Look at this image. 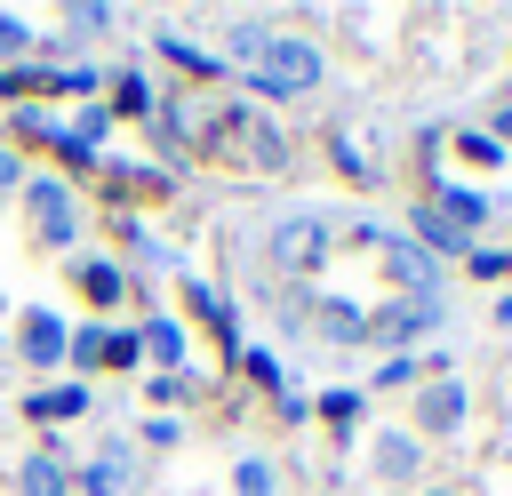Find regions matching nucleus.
<instances>
[{
  "mask_svg": "<svg viewBox=\"0 0 512 496\" xmlns=\"http://www.w3.org/2000/svg\"><path fill=\"white\" fill-rule=\"evenodd\" d=\"M368 408H376V400H368L360 384H328V392H312V424H328L336 448H352V432L368 424Z\"/></svg>",
  "mask_w": 512,
  "mask_h": 496,
  "instance_id": "nucleus-16",
  "label": "nucleus"
},
{
  "mask_svg": "<svg viewBox=\"0 0 512 496\" xmlns=\"http://www.w3.org/2000/svg\"><path fill=\"white\" fill-rule=\"evenodd\" d=\"M64 128H72V136H80V144H88V152H104V144H112V128H120V120H112V112H104V96H88V104H80V112H72V120H64Z\"/></svg>",
  "mask_w": 512,
  "mask_h": 496,
  "instance_id": "nucleus-31",
  "label": "nucleus"
},
{
  "mask_svg": "<svg viewBox=\"0 0 512 496\" xmlns=\"http://www.w3.org/2000/svg\"><path fill=\"white\" fill-rule=\"evenodd\" d=\"M272 416H280L288 432H296V424H312V392H296V384H280V392H272Z\"/></svg>",
  "mask_w": 512,
  "mask_h": 496,
  "instance_id": "nucleus-38",
  "label": "nucleus"
},
{
  "mask_svg": "<svg viewBox=\"0 0 512 496\" xmlns=\"http://www.w3.org/2000/svg\"><path fill=\"white\" fill-rule=\"evenodd\" d=\"M32 48H40L32 24H24V16H0V72H8V64H32Z\"/></svg>",
  "mask_w": 512,
  "mask_h": 496,
  "instance_id": "nucleus-35",
  "label": "nucleus"
},
{
  "mask_svg": "<svg viewBox=\"0 0 512 496\" xmlns=\"http://www.w3.org/2000/svg\"><path fill=\"white\" fill-rule=\"evenodd\" d=\"M112 24H120L112 0H72V8H64V32H72V40H104Z\"/></svg>",
  "mask_w": 512,
  "mask_h": 496,
  "instance_id": "nucleus-29",
  "label": "nucleus"
},
{
  "mask_svg": "<svg viewBox=\"0 0 512 496\" xmlns=\"http://www.w3.org/2000/svg\"><path fill=\"white\" fill-rule=\"evenodd\" d=\"M472 424V384L456 376V352H424V384L408 392V432L432 448V440H456Z\"/></svg>",
  "mask_w": 512,
  "mask_h": 496,
  "instance_id": "nucleus-4",
  "label": "nucleus"
},
{
  "mask_svg": "<svg viewBox=\"0 0 512 496\" xmlns=\"http://www.w3.org/2000/svg\"><path fill=\"white\" fill-rule=\"evenodd\" d=\"M240 152H248V168H256V176H280V168L296 160V144H288V128H280V120H264V112L248 120V136H240Z\"/></svg>",
  "mask_w": 512,
  "mask_h": 496,
  "instance_id": "nucleus-23",
  "label": "nucleus"
},
{
  "mask_svg": "<svg viewBox=\"0 0 512 496\" xmlns=\"http://www.w3.org/2000/svg\"><path fill=\"white\" fill-rule=\"evenodd\" d=\"M152 104H160V88H152L144 64H120V72L104 80V112H112V120H152Z\"/></svg>",
  "mask_w": 512,
  "mask_h": 496,
  "instance_id": "nucleus-21",
  "label": "nucleus"
},
{
  "mask_svg": "<svg viewBox=\"0 0 512 496\" xmlns=\"http://www.w3.org/2000/svg\"><path fill=\"white\" fill-rule=\"evenodd\" d=\"M136 344H144V368H152V376H176V368H192V328H184L176 312H160V304H144V320H136Z\"/></svg>",
  "mask_w": 512,
  "mask_h": 496,
  "instance_id": "nucleus-12",
  "label": "nucleus"
},
{
  "mask_svg": "<svg viewBox=\"0 0 512 496\" xmlns=\"http://www.w3.org/2000/svg\"><path fill=\"white\" fill-rule=\"evenodd\" d=\"M240 80L264 96V104H288V96H312V88H328V48L320 40H304V32H256V48H248V64H240Z\"/></svg>",
  "mask_w": 512,
  "mask_h": 496,
  "instance_id": "nucleus-1",
  "label": "nucleus"
},
{
  "mask_svg": "<svg viewBox=\"0 0 512 496\" xmlns=\"http://www.w3.org/2000/svg\"><path fill=\"white\" fill-rule=\"evenodd\" d=\"M16 496H72V456L64 448H32L16 464Z\"/></svg>",
  "mask_w": 512,
  "mask_h": 496,
  "instance_id": "nucleus-22",
  "label": "nucleus"
},
{
  "mask_svg": "<svg viewBox=\"0 0 512 496\" xmlns=\"http://www.w3.org/2000/svg\"><path fill=\"white\" fill-rule=\"evenodd\" d=\"M328 256H336V224H328V216L288 208V216H272V224H264V264L280 272V288H312Z\"/></svg>",
  "mask_w": 512,
  "mask_h": 496,
  "instance_id": "nucleus-3",
  "label": "nucleus"
},
{
  "mask_svg": "<svg viewBox=\"0 0 512 496\" xmlns=\"http://www.w3.org/2000/svg\"><path fill=\"white\" fill-rule=\"evenodd\" d=\"M64 280H72V296L104 320V312H120V304H136V272L120 264V256H104V248H72L64 256Z\"/></svg>",
  "mask_w": 512,
  "mask_h": 496,
  "instance_id": "nucleus-6",
  "label": "nucleus"
},
{
  "mask_svg": "<svg viewBox=\"0 0 512 496\" xmlns=\"http://www.w3.org/2000/svg\"><path fill=\"white\" fill-rule=\"evenodd\" d=\"M232 496H280V464L272 456H240L232 464Z\"/></svg>",
  "mask_w": 512,
  "mask_h": 496,
  "instance_id": "nucleus-32",
  "label": "nucleus"
},
{
  "mask_svg": "<svg viewBox=\"0 0 512 496\" xmlns=\"http://www.w3.org/2000/svg\"><path fill=\"white\" fill-rule=\"evenodd\" d=\"M368 472H376L384 488H408V496H416V488H424V440H416L408 424H376V432H368Z\"/></svg>",
  "mask_w": 512,
  "mask_h": 496,
  "instance_id": "nucleus-11",
  "label": "nucleus"
},
{
  "mask_svg": "<svg viewBox=\"0 0 512 496\" xmlns=\"http://www.w3.org/2000/svg\"><path fill=\"white\" fill-rule=\"evenodd\" d=\"M416 384H424V352H384V360H376V376H368L360 392L376 400V392H416Z\"/></svg>",
  "mask_w": 512,
  "mask_h": 496,
  "instance_id": "nucleus-28",
  "label": "nucleus"
},
{
  "mask_svg": "<svg viewBox=\"0 0 512 496\" xmlns=\"http://www.w3.org/2000/svg\"><path fill=\"white\" fill-rule=\"evenodd\" d=\"M408 240H416L424 256H440V264H464V256H472V232H456V224H448L432 200H416V216H408Z\"/></svg>",
  "mask_w": 512,
  "mask_h": 496,
  "instance_id": "nucleus-20",
  "label": "nucleus"
},
{
  "mask_svg": "<svg viewBox=\"0 0 512 496\" xmlns=\"http://www.w3.org/2000/svg\"><path fill=\"white\" fill-rule=\"evenodd\" d=\"M24 176H32V160H24L16 144H0V200H8V192H24Z\"/></svg>",
  "mask_w": 512,
  "mask_h": 496,
  "instance_id": "nucleus-40",
  "label": "nucleus"
},
{
  "mask_svg": "<svg viewBox=\"0 0 512 496\" xmlns=\"http://www.w3.org/2000/svg\"><path fill=\"white\" fill-rule=\"evenodd\" d=\"M144 128H152V144H168V152L184 160V152H192V96H160Z\"/></svg>",
  "mask_w": 512,
  "mask_h": 496,
  "instance_id": "nucleus-25",
  "label": "nucleus"
},
{
  "mask_svg": "<svg viewBox=\"0 0 512 496\" xmlns=\"http://www.w3.org/2000/svg\"><path fill=\"white\" fill-rule=\"evenodd\" d=\"M176 296H184V304H176V320H184V328H208L216 360H224V368H240V352H248V344H240V304H232L224 288H208V280H176Z\"/></svg>",
  "mask_w": 512,
  "mask_h": 496,
  "instance_id": "nucleus-7",
  "label": "nucleus"
},
{
  "mask_svg": "<svg viewBox=\"0 0 512 496\" xmlns=\"http://www.w3.org/2000/svg\"><path fill=\"white\" fill-rule=\"evenodd\" d=\"M136 488V456L128 440H96L88 464H72V496H128Z\"/></svg>",
  "mask_w": 512,
  "mask_h": 496,
  "instance_id": "nucleus-14",
  "label": "nucleus"
},
{
  "mask_svg": "<svg viewBox=\"0 0 512 496\" xmlns=\"http://www.w3.org/2000/svg\"><path fill=\"white\" fill-rule=\"evenodd\" d=\"M240 376H248L256 392H280V384H288V368H280V352H264V344H248V352H240Z\"/></svg>",
  "mask_w": 512,
  "mask_h": 496,
  "instance_id": "nucleus-33",
  "label": "nucleus"
},
{
  "mask_svg": "<svg viewBox=\"0 0 512 496\" xmlns=\"http://www.w3.org/2000/svg\"><path fill=\"white\" fill-rule=\"evenodd\" d=\"M328 176H336V184H352V192H376V184H384L376 152H368L352 128H328Z\"/></svg>",
  "mask_w": 512,
  "mask_h": 496,
  "instance_id": "nucleus-19",
  "label": "nucleus"
},
{
  "mask_svg": "<svg viewBox=\"0 0 512 496\" xmlns=\"http://www.w3.org/2000/svg\"><path fill=\"white\" fill-rule=\"evenodd\" d=\"M136 440H144L152 456H168V448H184V416H144V424H136Z\"/></svg>",
  "mask_w": 512,
  "mask_h": 496,
  "instance_id": "nucleus-36",
  "label": "nucleus"
},
{
  "mask_svg": "<svg viewBox=\"0 0 512 496\" xmlns=\"http://www.w3.org/2000/svg\"><path fill=\"white\" fill-rule=\"evenodd\" d=\"M96 376H144V344H136V320H104V344H96Z\"/></svg>",
  "mask_w": 512,
  "mask_h": 496,
  "instance_id": "nucleus-24",
  "label": "nucleus"
},
{
  "mask_svg": "<svg viewBox=\"0 0 512 496\" xmlns=\"http://www.w3.org/2000/svg\"><path fill=\"white\" fill-rule=\"evenodd\" d=\"M192 392H200V376H192V368H176V376H144V400H152V416H176Z\"/></svg>",
  "mask_w": 512,
  "mask_h": 496,
  "instance_id": "nucleus-30",
  "label": "nucleus"
},
{
  "mask_svg": "<svg viewBox=\"0 0 512 496\" xmlns=\"http://www.w3.org/2000/svg\"><path fill=\"white\" fill-rule=\"evenodd\" d=\"M416 496H464V488H440V480H424V488H416Z\"/></svg>",
  "mask_w": 512,
  "mask_h": 496,
  "instance_id": "nucleus-42",
  "label": "nucleus"
},
{
  "mask_svg": "<svg viewBox=\"0 0 512 496\" xmlns=\"http://www.w3.org/2000/svg\"><path fill=\"white\" fill-rule=\"evenodd\" d=\"M16 216H24V240H32V248H48V256H72V248H80V232H88V208H80V192H72L56 168H32V176H24Z\"/></svg>",
  "mask_w": 512,
  "mask_h": 496,
  "instance_id": "nucleus-2",
  "label": "nucleus"
},
{
  "mask_svg": "<svg viewBox=\"0 0 512 496\" xmlns=\"http://www.w3.org/2000/svg\"><path fill=\"white\" fill-rule=\"evenodd\" d=\"M96 184H104L112 200H144V208H152V200H176V176H168V168H144V160H112V152L96 160Z\"/></svg>",
  "mask_w": 512,
  "mask_h": 496,
  "instance_id": "nucleus-15",
  "label": "nucleus"
},
{
  "mask_svg": "<svg viewBox=\"0 0 512 496\" xmlns=\"http://www.w3.org/2000/svg\"><path fill=\"white\" fill-rule=\"evenodd\" d=\"M8 344H16V360H24L32 376H48V368H64V352H72V320H64L56 304H24Z\"/></svg>",
  "mask_w": 512,
  "mask_h": 496,
  "instance_id": "nucleus-9",
  "label": "nucleus"
},
{
  "mask_svg": "<svg viewBox=\"0 0 512 496\" xmlns=\"http://www.w3.org/2000/svg\"><path fill=\"white\" fill-rule=\"evenodd\" d=\"M152 56H160V64H176L184 80H232V64H224L216 48H200L192 32H168V24L152 32Z\"/></svg>",
  "mask_w": 512,
  "mask_h": 496,
  "instance_id": "nucleus-17",
  "label": "nucleus"
},
{
  "mask_svg": "<svg viewBox=\"0 0 512 496\" xmlns=\"http://www.w3.org/2000/svg\"><path fill=\"white\" fill-rule=\"evenodd\" d=\"M376 264H384L392 296H440V288H448V264H440V256H424L408 232H384V240H376Z\"/></svg>",
  "mask_w": 512,
  "mask_h": 496,
  "instance_id": "nucleus-10",
  "label": "nucleus"
},
{
  "mask_svg": "<svg viewBox=\"0 0 512 496\" xmlns=\"http://www.w3.org/2000/svg\"><path fill=\"white\" fill-rule=\"evenodd\" d=\"M112 240H120V264H128V272H152V264H168V248H160V240H152L136 216H112Z\"/></svg>",
  "mask_w": 512,
  "mask_h": 496,
  "instance_id": "nucleus-27",
  "label": "nucleus"
},
{
  "mask_svg": "<svg viewBox=\"0 0 512 496\" xmlns=\"http://www.w3.org/2000/svg\"><path fill=\"white\" fill-rule=\"evenodd\" d=\"M464 272H472V280H512V248H496V240H472Z\"/></svg>",
  "mask_w": 512,
  "mask_h": 496,
  "instance_id": "nucleus-34",
  "label": "nucleus"
},
{
  "mask_svg": "<svg viewBox=\"0 0 512 496\" xmlns=\"http://www.w3.org/2000/svg\"><path fill=\"white\" fill-rule=\"evenodd\" d=\"M96 344H104V320H88V328H72V352H64V368H96Z\"/></svg>",
  "mask_w": 512,
  "mask_h": 496,
  "instance_id": "nucleus-37",
  "label": "nucleus"
},
{
  "mask_svg": "<svg viewBox=\"0 0 512 496\" xmlns=\"http://www.w3.org/2000/svg\"><path fill=\"white\" fill-rule=\"evenodd\" d=\"M320 344H336V352H352V344H368V304L360 296H336V288H312V320H304Z\"/></svg>",
  "mask_w": 512,
  "mask_h": 496,
  "instance_id": "nucleus-13",
  "label": "nucleus"
},
{
  "mask_svg": "<svg viewBox=\"0 0 512 496\" xmlns=\"http://www.w3.org/2000/svg\"><path fill=\"white\" fill-rule=\"evenodd\" d=\"M488 320H496V328H512V288H504V296L488 304Z\"/></svg>",
  "mask_w": 512,
  "mask_h": 496,
  "instance_id": "nucleus-41",
  "label": "nucleus"
},
{
  "mask_svg": "<svg viewBox=\"0 0 512 496\" xmlns=\"http://www.w3.org/2000/svg\"><path fill=\"white\" fill-rule=\"evenodd\" d=\"M480 128H488V136L512 152V88H496V96H488V120H480Z\"/></svg>",
  "mask_w": 512,
  "mask_h": 496,
  "instance_id": "nucleus-39",
  "label": "nucleus"
},
{
  "mask_svg": "<svg viewBox=\"0 0 512 496\" xmlns=\"http://www.w3.org/2000/svg\"><path fill=\"white\" fill-rule=\"evenodd\" d=\"M416 200H432V208H440L456 232H472V240L496 224V192H488V184H456L448 168H416Z\"/></svg>",
  "mask_w": 512,
  "mask_h": 496,
  "instance_id": "nucleus-8",
  "label": "nucleus"
},
{
  "mask_svg": "<svg viewBox=\"0 0 512 496\" xmlns=\"http://www.w3.org/2000/svg\"><path fill=\"white\" fill-rule=\"evenodd\" d=\"M448 152H456V160H464V168H480V176H488V168H504V160H512V152H504V144H496V136H488V128H480V120H464V128H448Z\"/></svg>",
  "mask_w": 512,
  "mask_h": 496,
  "instance_id": "nucleus-26",
  "label": "nucleus"
},
{
  "mask_svg": "<svg viewBox=\"0 0 512 496\" xmlns=\"http://www.w3.org/2000/svg\"><path fill=\"white\" fill-rule=\"evenodd\" d=\"M440 328H448V296H384V304H368V344L376 352H416Z\"/></svg>",
  "mask_w": 512,
  "mask_h": 496,
  "instance_id": "nucleus-5",
  "label": "nucleus"
},
{
  "mask_svg": "<svg viewBox=\"0 0 512 496\" xmlns=\"http://www.w3.org/2000/svg\"><path fill=\"white\" fill-rule=\"evenodd\" d=\"M80 416H88V384L80 376H56V384L24 392V424H80Z\"/></svg>",
  "mask_w": 512,
  "mask_h": 496,
  "instance_id": "nucleus-18",
  "label": "nucleus"
}]
</instances>
